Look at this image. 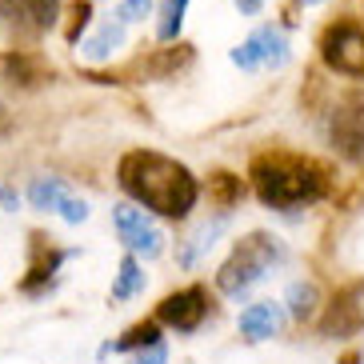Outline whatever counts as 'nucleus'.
<instances>
[{
  "mask_svg": "<svg viewBox=\"0 0 364 364\" xmlns=\"http://www.w3.org/2000/svg\"><path fill=\"white\" fill-rule=\"evenodd\" d=\"M136 292H144V268H140L136 257H124L117 272V284H112V300H132Z\"/></svg>",
  "mask_w": 364,
  "mask_h": 364,
  "instance_id": "obj_18",
  "label": "nucleus"
},
{
  "mask_svg": "<svg viewBox=\"0 0 364 364\" xmlns=\"http://www.w3.org/2000/svg\"><path fill=\"white\" fill-rule=\"evenodd\" d=\"M120 44H124V24H120V21H105L97 33L80 44V53H85V60H108Z\"/></svg>",
  "mask_w": 364,
  "mask_h": 364,
  "instance_id": "obj_14",
  "label": "nucleus"
},
{
  "mask_svg": "<svg viewBox=\"0 0 364 364\" xmlns=\"http://www.w3.org/2000/svg\"><path fill=\"white\" fill-rule=\"evenodd\" d=\"M0 80L21 85V88H36L44 80V65L28 53H4L0 56Z\"/></svg>",
  "mask_w": 364,
  "mask_h": 364,
  "instance_id": "obj_13",
  "label": "nucleus"
},
{
  "mask_svg": "<svg viewBox=\"0 0 364 364\" xmlns=\"http://www.w3.org/2000/svg\"><path fill=\"white\" fill-rule=\"evenodd\" d=\"M208 193L220 200V208H228V204L240 200V181H236V176H228V172H216L213 181H208Z\"/></svg>",
  "mask_w": 364,
  "mask_h": 364,
  "instance_id": "obj_21",
  "label": "nucleus"
},
{
  "mask_svg": "<svg viewBox=\"0 0 364 364\" xmlns=\"http://www.w3.org/2000/svg\"><path fill=\"white\" fill-rule=\"evenodd\" d=\"M184 9H188V0H168V4H164L161 41H172V36L181 33V24H184Z\"/></svg>",
  "mask_w": 364,
  "mask_h": 364,
  "instance_id": "obj_22",
  "label": "nucleus"
},
{
  "mask_svg": "<svg viewBox=\"0 0 364 364\" xmlns=\"http://www.w3.org/2000/svg\"><path fill=\"white\" fill-rule=\"evenodd\" d=\"M112 220H117V232H120V240H124V248H129L132 257H161L164 252V232L144 208L120 204L117 213H112Z\"/></svg>",
  "mask_w": 364,
  "mask_h": 364,
  "instance_id": "obj_6",
  "label": "nucleus"
},
{
  "mask_svg": "<svg viewBox=\"0 0 364 364\" xmlns=\"http://www.w3.org/2000/svg\"><path fill=\"white\" fill-rule=\"evenodd\" d=\"M152 16V0H124L117 12V21L120 24H132V21H149Z\"/></svg>",
  "mask_w": 364,
  "mask_h": 364,
  "instance_id": "obj_23",
  "label": "nucleus"
},
{
  "mask_svg": "<svg viewBox=\"0 0 364 364\" xmlns=\"http://www.w3.org/2000/svg\"><path fill=\"white\" fill-rule=\"evenodd\" d=\"M356 332H364V280L344 284L321 316V336L328 341H348Z\"/></svg>",
  "mask_w": 364,
  "mask_h": 364,
  "instance_id": "obj_5",
  "label": "nucleus"
},
{
  "mask_svg": "<svg viewBox=\"0 0 364 364\" xmlns=\"http://www.w3.org/2000/svg\"><path fill=\"white\" fill-rule=\"evenodd\" d=\"M284 260V245H280L272 232H248L245 240H236L232 257L220 264L216 272V289L225 292V296H245L252 284L272 272V268Z\"/></svg>",
  "mask_w": 364,
  "mask_h": 364,
  "instance_id": "obj_3",
  "label": "nucleus"
},
{
  "mask_svg": "<svg viewBox=\"0 0 364 364\" xmlns=\"http://www.w3.org/2000/svg\"><path fill=\"white\" fill-rule=\"evenodd\" d=\"M156 341H161V321H140V324H132L120 341L105 344V348H100V356H108V353H132V348H149V344H156Z\"/></svg>",
  "mask_w": 364,
  "mask_h": 364,
  "instance_id": "obj_16",
  "label": "nucleus"
},
{
  "mask_svg": "<svg viewBox=\"0 0 364 364\" xmlns=\"http://www.w3.org/2000/svg\"><path fill=\"white\" fill-rule=\"evenodd\" d=\"M225 228H228V213H225V216H213L208 225H200L193 236H188V240H184L181 248H176V264H181V268L200 264V260L208 257V252H213V245H216V240L225 236Z\"/></svg>",
  "mask_w": 364,
  "mask_h": 364,
  "instance_id": "obj_10",
  "label": "nucleus"
},
{
  "mask_svg": "<svg viewBox=\"0 0 364 364\" xmlns=\"http://www.w3.org/2000/svg\"><path fill=\"white\" fill-rule=\"evenodd\" d=\"M16 9H21V21L33 28H56L60 21V0H16Z\"/></svg>",
  "mask_w": 364,
  "mask_h": 364,
  "instance_id": "obj_17",
  "label": "nucleus"
},
{
  "mask_svg": "<svg viewBox=\"0 0 364 364\" xmlns=\"http://www.w3.org/2000/svg\"><path fill=\"white\" fill-rule=\"evenodd\" d=\"M132 364H168V348L156 341V344H149V348H144V353H140Z\"/></svg>",
  "mask_w": 364,
  "mask_h": 364,
  "instance_id": "obj_25",
  "label": "nucleus"
},
{
  "mask_svg": "<svg viewBox=\"0 0 364 364\" xmlns=\"http://www.w3.org/2000/svg\"><path fill=\"white\" fill-rule=\"evenodd\" d=\"M0 204H4L9 213H16V193H12V188H4V184H0Z\"/></svg>",
  "mask_w": 364,
  "mask_h": 364,
  "instance_id": "obj_26",
  "label": "nucleus"
},
{
  "mask_svg": "<svg viewBox=\"0 0 364 364\" xmlns=\"http://www.w3.org/2000/svg\"><path fill=\"white\" fill-rule=\"evenodd\" d=\"M88 21H92V4H73V24H68V41H80V33L88 28Z\"/></svg>",
  "mask_w": 364,
  "mask_h": 364,
  "instance_id": "obj_24",
  "label": "nucleus"
},
{
  "mask_svg": "<svg viewBox=\"0 0 364 364\" xmlns=\"http://www.w3.org/2000/svg\"><path fill=\"white\" fill-rule=\"evenodd\" d=\"M68 252H56L44 236H33V268H28V277H24V292H36L41 284L56 277V268L65 264Z\"/></svg>",
  "mask_w": 364,
  "mask_h": 364,
  "instance_id": "obj_12",
  "label": "nucleus"
},
{
  "mask_svg": "<svg viewBox=\"0 0 364 364\" xmlns=\"http://www.w3.org/2000/svg\"><path fill=\"white\" fill-rule=\"evenodd\" d=\"M252 188L268 208H300V204H316L328 193V172L312 156H300V152H260L252 168Z\"/></svg>",
  "mask_w": 364,
  "mask_h": 364,
  "instance_id": "obj_2",
  "label": "nucleus"
},
{
  "mask_svg": "<svg viewBox=\"0 0 364 364\" xmlns=\"http://www.w3.org/2000/svg\"><path fill=\"white\" fill-rule=\"evenodd\" d=\"M332 144L344 156H360L364 152V97L336 108V117H332Z\"/></svg>",
  "mask_w": 364,
  "mask_h": 364,
  "instance_id": "obj_9",
  "label": "nucleus"
},
{
  "mask_svg": "<svg viewBox=\"0 0 364 364\" xmlns=\"http://www.w3.org/2000/svg\"><path fill=\"white\" fill-rule=\"evenodd\" d=\"M68 188L65 181H56V176H41V181L28 184V204L33 208H41V213H60V204L68 200Z\"/></svg>",
  "mask_w": 364,
  "mask_h": 364,
  "instance_id": "obj_15",
  "label": "nucleus"
},
{
  "mask_svg": "<svg viewBox=\"0 0 364 364\" xmlns=\"http://www.w3.org/2000/svg\"><path fill=\"white\" fill-rule=\"evenodd\" d=\"M321 56L332 73L364 76V28L356 21H336L321 36Z\"/></svg>",
  "mask_w": 364,
  "mask_h": 364,
  "instance_id": "obj_4",
  "label": "nucleus"
},
{
  "mask_svg": "<svg viewBox=\"0 0 364 364\" xmlns=\"http://www.w3.org/2000/svg\"><path fill=\"white\" fill-rule=\"evenodd\" d=\"M193 65V48L188 44H176V48H168V53H161L156 60L149 65L152 76H172V73H181V68Z\"/></svg>",
  "mask_w": 364,
  "mask_h": 364,
  "instance_id": "obj_20",
  "label": "nucleus"
},
{
  "mask_svg": "<svg viewBox=\"0 0 364 364\" xmlns=\"http://www.w3.org/2000/svg\"><path fill=\"white\" fill-rule=\"evenodd\" d=\"M284 328V309L264 300V304H248L240 312V332H245L248 341H272L277 332Z\"/></svg>",
  "mask_w": 364,
  "mask_h": 364,
  "instance_id": "obj_11",
  "label": "nucleus"
},
{
  "mask_svg": "<svg viewBox=\"0 0 364 364\" xmlns=\"http://www.w3.org/2000/svg\"><path fill=\"white\" fill-rule=\"evenodd\" d=\"M316 304H321V292H316L312 280H296L289 289V312L296 321H309L312 312H316Z\"/></svg>",
  "mask_w": 364,
  "mask_h": 364,
  "instance_id": "obj_19",
  "label": "nucleus"
},
{
  "mask_svg": "<svg viewBox=\"0 0 364 364\" xmlns=\"http://www.w3.org/2000/svg\"><path fill=\"white\" fill-rule=\"evenodd\" d=\"M232 65L245 68V73H252V68H260V65H268V68L289 65V36L280 33V28H272V24H264V28H257L245 44L232 48Z\"/></svg>",
  "mask_w": 364,
  "mask_h": 364,
  "instance_id": "obj_7",
  "label": "nucleus"
},
{
  "mask_svg": "<svg viewBox=\"0 0 364 364\" xmlns=\"http://www.w3.org/2000/svg\"><path fill=\"white\" fill-rule=\"evenodd\" d=\"M236 4H240V12H248V16H257L260 12V0H236Z\"/></svg>",
  "mask_w": 364,
  "mask_h": 364,
  "instance_id": "obj_27",
  "label": "nucleus"
},
{
  "mask_svg": "<svg viewBox=\"0 0 364 364\" xmlns=\"http://www.w3.org/2000/svg\"><path fill=\"white\" fill-rule=\"evenodd\" d=\"M117 181L136 204L168 216V220H184L196 208V196H200V184H196L193 172L181 161L152 149L124 152L117 164Z\"/></svg>",
  "mask_w": 364,
  "mask_h": 364,
  "instance_id": "obj_1",
  "label": "nucleus"
},
{
  "mask_svg": "<svg viewBox=\"0 0 364 364\" xmlns=\"http://www.w3.org/2000/svg\"><path fill=\"white\" fill-rule=\"evenodd\" d=\"M204 316H208V296H204V289L172 292V296H164L156 304V321L176 328V332H196Z\"/></svg>",
  "mask_w": 364,
  "mask_h": 364,
  "instance_id": "obj_8",
  "label": "nucleus"
}]
</instances>
